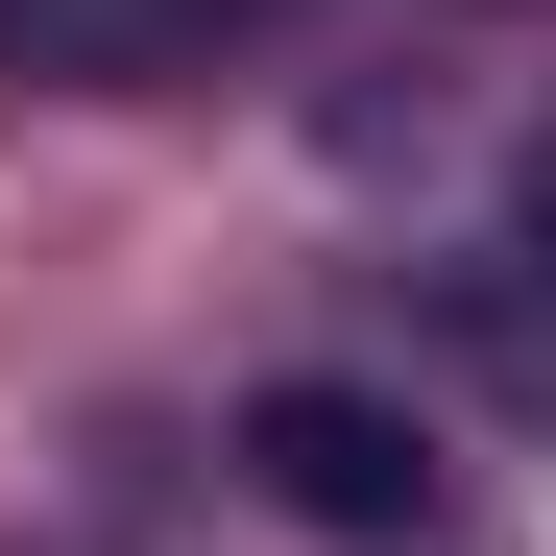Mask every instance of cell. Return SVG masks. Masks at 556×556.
<instances>
[{
	"instance_id": "1",
	"label": "cell",
	"mask_w": 556,
	"mask_h": 556,
	"mask_svg": "<svg viewBox=\"0 0 556 556\" xmlns=\"http://www.w3.org/2000/svg\"><path fill=\"white\" fill-rule=\"evenodd\" d=\"M242 459H266V508H291V532H339V556L435 532V435H412L388 388H266V412H242Z\"/></svg>"
},
{
	"instance_id": "2",
	"label": "cell",
	"mask_w": 556,
	"mask_h": 556,
	"mask_svg": "<svg viewBox=\"0 0 556 556\" xmlns=\"http://www.w3.org/2000/svg\"><path fill=\"white\" fill-rule=\"evenodd\" d=\"M0 49H25V73H169L194 0H0Z\"/></svg>"
}]
</instances>
